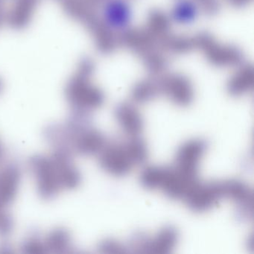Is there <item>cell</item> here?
<instances>
[{
	"label": "cell",
	"instance_id": "6da1fadb",
	"mask_svg": "<svg viewBox=\"0 0 254 254\" xmlns=\"http://www.w3.org/2000/svg\"><path fill=\"white\" fill-rule=\"evenodd\" d=\"M38 196L44 200L54 199L62 191L59 171L51 154H35L28 163Z\"/></svg>",
	"mask_w": 254,
	"mask_h": 254
},
{
	"label": "cell",
	"instance_id": "7a4b0ae2",
	"mask_svg": "<svg viewBox=\"0 0 254 254\" xmlns=\"http://www.w3.org/2000/svg\"><path fill=\"white\" fill-rule=\"evenodd\" d=\"M206 141L194 139L184 142L177 151L175 169L186 178L197 181L198 165L206 152Z\"/></svg>",
	"mask_w": 254,
	"mask_h": 254
},
{
	"label": "cell",
	"instance_id": "3957f363",
	"mask_svg": "<svg viewBox=\"0 0 254 254\" xmlns=\"http://www.w3.org/2000/svg\"><path fill=\"white\" fill-rule=\"evenodd\" d=\"M223 197L236 203V218L245 221L252 218L253 191L249 186L239 180H227L220 182Z\"/></svg>",
	"mask_w": 254,
	"mask_h": 254
},
{
	"label": "cell",
	"instance_id": "277c9868",
	"mask_svg": "<svg viewBox=\"0 0 254 254\" xmlns=\"http://www.w3.org/2000/svg\"><path fill=\"white\" fill-rule=\"evenodd\" d=\"M100 167L114 177L127 175L134 166L129 157L124 145L107 144L99 154Z\"/></svg>",
	"mask_w": 254,
	"mask_h": 254
},
{
	"label": "cell",
	"instance_id": "5b68a950",
	"mask_svg": "<svg viewBox=\"0 0 254 254\" xmlns=\"http://www.w3.org/2000/svg\"><path fill=\"white\" fill-rule=\"evenodd\" d=\"M220 182L194 184L184 197L186 203L193 212H203L213 207L222 198Z\"/></svg>",
	"mask_w": 254,
	"mask_h": 254
},
{
	"label": "cell",
	"instance_id": "8992f818",
	"mask_svg": "<svg viewBox=\"0 0 254 254\" xmlns=\"http://www.w3.org/2000/svg\"><path fill=\"white\" fill-rule=\"evenodd\" d=\"M52 157L59 171L61 186L64 190H73L78 188L82 181V176L72 160V154L64 148H53Z\"/></svg>",
	"mask_w": 254,
	"mask_h": 254
},
{
	"label": "cell",
	"instance_id": "52a82bcc",
	"mask_svg": "<svg viewBox=\"0 0 254 254\" xmlns=\"http://www.w3.org/2000/svg\"><path fill=\"white\" fill-rule=\"evenodd\" d=\"M21 170L15 163H8L0 169V205L7 208L18 193Z\"/></svg>",
	"mask_w": 254,
	"mask_h": 254
},
{
	"label": "cell",
	"instance_id": "ba28073f",
	"mask_svg": "<svg viewBox=\"0 0 254 254\" xmlns=\"http://www.w3.org/2000/svg\"><path fill=\"white\" fill-rule=\"evenodd\" d=\"M114 117L126 134L139 136L144 128V121L139 111L133 105L122 103L116 108Z\"/></svg>",
	"mask_w": 254,
	"mask_h": 254
},
{
	"label": "cell",
	"instance_id": "9c48e42d",
	"mask_svg": "<svg viewBox=\"0 0 254 254\" xmlns=\"http://www.w3.org/2000/svg\"><path fill=\"white\" fill-rule=\"evenodd\" d=\"M179 239V232L174 226L168 225L150 237L148 254H170L176 246Z\"/></svg>",
	"mask_w": 254,
	"mask_h": 254
},
{
	"label": "cell",
	"instance_id": "30bf717a",
	"mask_svg": "<svg viewBox=\"0 0 254 254\" xmlns=\"http://www.w3.org/2000/svg\"><path fill=\"white\" fill-rule=\"evenodd\" d=\"M162 89L169 99L178 106L187 107L192 102V89L190 83L183 78L169 80Z\"/></svg>",
	"mask_w": 254,
	"mask_h": 254
},
{
	"label": "cell",
	"instance_id": "8fae6325",
	"mask_svg": "<svg viewBox=\"0 0 254 254\" xmlns=\"http://www.w3.org/2000/svg\"><path fill=\"white\" fill-rule=\"evenodd\" d=\"M47 252L64 254L72 248V237L65 227H56L50 230L44 239Z\"/></svg>",
	"mask_w": 254,
	"mask_h": 254
},
{
	"label": "cell",
	"instance_id": "7c38bea8",
	"mask_svg": "<svg viewBox=\"0 0 254 254\" xmlns=\"http://www.w3.org/2000/svg\"><path fill=\"white\" fill-rule=\"evenodd\" d=\"M167 168L156 166L145 168L140 175L141 185L147 190H160Z\"/></svg>",
	"mask_w": 254,
	"mask_h": 254
},
{
	"label": "cell",
	"instance_id": "4fadbf2b",
	"mask_svg": "<svg viewBox=\"0 0 254 254\" xmlns=\"http://www.w3.org/2000/svg\"><path fill=\"white\" fill-rule=\"evenodd\" d=\"M133 165L142 164L148 157V148L146 142L139 136H132L123 144Z\"/></svg>",
	"mask_w": 254,
	"mask_h": 254
},
{
	"label": "cell",
	"instance_id": "5bb4252c",
	"mask_svg": "<svg viewBox=\"0 0 254 254\" xmlns=\"http://www.w3.org/2000/svg\"><path fill=\"white\" fill-rule=\"evenodd\" d=\"M159 89L151 83H141L132 92V99L136 103L143 104L149 102L157 96Z\"/></svg>",
	"mask_w": 254,
	"mask_h": 254
},
{
	"label": "cell",
	"instance_id": "9a60e30c",
	"mask_svg": "<svg viewBox=\"0 0 254 254\" xmlns=\"http://www.w3.org/2000/svg\"><path fill=\"white\" fill-rule=\"evenodd\" d=\"M150 237L143 232H136L130 236L128 245H127L129 252L136 254H148Z\"/></svg>",
	"mask_w": 254,
	"mask_h": 254
},
{
	"label": "cell",
	"instance_id": "2e32d148",
	"mask_svg": "<svg viewBox=\"0 0 254 254\" xmlns=\"http://www.w3.org/2000/svg\"><path fill=\"white\" fill-rule=\"evenodd\" d=\"M98 250L102 254H126L129 252L127 245L111 238L101 241L98 245Z\"/></svg>",
	"mask_w": 254,
	"mask_h": 254
},
{
	"label": "cell",
	"instance_id": "e0dca14e",
	"mask_svg": "<svg viewBox=\"0 0 254 254\" xmlns=\"http://www.w3.org/2000/svg\"><path fill=\"white\" fill-rule=\"evenodd\" d=\"M21 249L26 254H44L47 253L44 239L38 237V236H31L25 239L22 244Z\"/></svg>",
	"mask_w": 254,
	"mask_h": 254
},
{
	"label": "cell",
	"instance_id": "ac0fdd59",
	"mask_svg": "<svg viewBox=\"0 0 254 254\" xmlns=\"http://www.w3.org/2000/svg\"><path fill=\"white\" fill-rule=\"evenodd\" d=\"M14 227L12 216L7 212L6 208L0 205V237L9 236L14 230Z\"/></svg>",
	"mask_w": 254,
	"mask_h": 254
},
{
	"label": "cell",
	"instance_id": "d6986e66",
	"mask_svg": "<svg viewBox=\"0 0 254 254\" xmlns=\"http://www.w3.org/2000/svg\"><path fill=\"white\" fill-rule=\"evenodd\" d=\"M4 154H5V151H4L3 145H2V142L0 140V163L2 162V159H3Z\"/></svg>",
	"mask_w": 254,
	"mask_h": 254
}]
</instances>
